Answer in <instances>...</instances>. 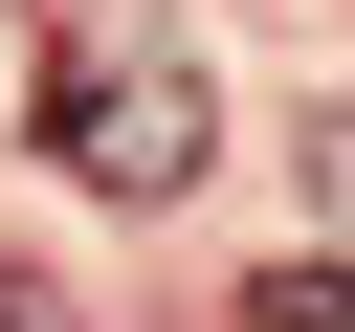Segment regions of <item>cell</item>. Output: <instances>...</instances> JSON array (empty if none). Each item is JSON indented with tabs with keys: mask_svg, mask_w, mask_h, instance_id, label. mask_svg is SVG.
<instances>
[{
	"mask_svg": "<svg viewBox=\"0 0 355 332\" xmlns=\"http://www.w3.org/2000/svg\"><path fill=\"white\" fill-rule=\"evenodd\" d=\"M244 332H355V266H266V288H244Z\"/></svg>",
	"mask_w": 355,
	"mask_h": 332,
	"instance_id": "cell-2",
	"label": "cell"
},
{
	"mask_svg": "<svg viewBox=\"0 0 355 332\" xmlns=\"http://www.w3.org/2000/svg\"><path fill=\"white\" fill-rule=\"evenodd\" d=\"M0 332H67V310H44V288H22V266H0Z\"/></svg>",
	"mask_w": 355,
	"mask_h": 332,
	"instance_id": "cell-3",
	"label": "cell"
},
{
	"mask_svg": "<svg viewBox=\"0 0 355 332\" xmlns=\"http://www.w3.org/2000/svg\"><path fill=\"white\" fill-rule=\"evenodd\" d=\"M44 155H67L89 199H178V177L222 155V89H200V44H178L155 0H89V22L44 44Z\"/></svg>",
	"mask_w": 355,
	"mask_h": 332,
	"instance_id": "cell-1",
	"label": "cell"
}]
</instances>
